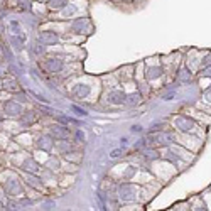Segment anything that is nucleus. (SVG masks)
Masks as SVG:
<instances>
[{
	"instance_id": "obj_1",
	"label": "nucleus",
	"mask_w": 211,
	"mask_h": 211,
	"mask_svg": "<svg viewBox=\"0 0 211 211\" xmlns=\"http://www.w3.org/2000/svg\"><path fill=\"white\" fill-rule=\"evenodd\" d=\"M120 155V151H113L112 152V157H118Z\"/></svg>"
}]
</instances>
